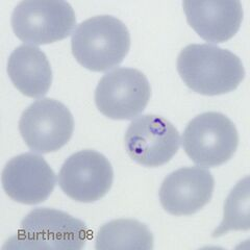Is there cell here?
I'll return each instance as SVG.
<instances>
[{
	"label": "cell",
	"instance_id": "52a82bcc",
	"mask_svg": "<svg viewBox=\"0 0 250 250\" xmlns=\"http://www.w3.org/2000/svg\"><path fill=\"white\" fill-rule=\"evenodd\" d=\"M150 96V83L144 73L134 68H117L99 81L95 104L109 119L132 120L146 108Z\"/></svg>",
	"mask_w": 250,
	"mask_h": 250
},
{
	"label": "cell",
	"instance_id": "9c48e42d",
	"mask_svg": "<svg viewBox=\"0 0 250 250\" xmlns=\"http://www.w3.org/2000/svg\"><path fill=\"white\" fill-rule=\"evenodd\" d=\"M114 171L104 154L95 150L78 151L62 164L59 185L68 197L83 203L99 200L111 190Z\"/></svg>",
	"mask_w": 250,
	"mask_h": 250
},
{
	"label": "cell",
	"instance_id": "7c38bea8",
	"mask_svg": "<svg viewBox=\"0 0 250 250\" xmlns=\"http://www.w3.org/2000/svg\"><path fill=\"white\" fill-rule=\"evenodd\" d=\"M190 26L203 40L223 43L236 35L243 21V6L240 1H191L183 2Z\"/></svg>",
	"mask_w": 250,
	"mask_h": 250
},
{
	"label": "cell",
	"instance_id": "5b68a950",
	"mask_svg": "<svg viewBox=\"0 0 250 250\" xmlns=\"http://www.w3.org/2000/svg\"><path fill=\"white\" fill-rule=\"evenodd\" d=\"M11 23L16 37L22 42L46 45L71 35L76 17L72 6L66 1L33 0L22 1L15 7Z\"/></svg>",
	"mask_w": 250,
	"mask_h": 250
},
{
	"label": "cell",
	"instance_id": "8992f818",
	"mask_svg": "<svg viewBox=\"0 0 250 250\" xmlns=\"http://www.w3.org/2000/svg\"><path fill=\"white\" fill-rule=\"evenodd\" d=\"M74 119L69 108L58 100L42 98L23 111L19 131L26 146L37 153L58 151L71 139Z\"/></svg>",
	"mask_w": 250,
	"mask_h": 250
},
{
	"label": "cell",
	"instance_id": "ba28073f",
	"mask_svg": "<svg viewBox=\"0 0 250 250\" xmlns=\"http://www.w3.org/2000/svg\"><path fill=\"white\" fill-rule=\"evenodd\" d=\"M125 149L129 158L145 167H160L177 153L181 138L170 121L158 115H143L125 132Z\"/></svg>",
	"mask_w": 250,
	"mask_h": 250
},
{
	"label": "cell",
	"instance_id": "6da1fadb",
	"mask_svg": "<svg viewBox=\"0 0 250 250\" xmlns=\"http://www.w3.org/2000/svg\"><path fill=\"white\" fill-rule=\"evenodd\" d=\"M177 71L192 91L207 96L232 92L245 77L238 56L209 44L186 46L177 57Z\"/></svg>",
	"mask_w": 250,
	"mask_h": 250
},
{
	"label": "cell",
	"instance_id": "5bb4252c",
	"mask_svg": "<svg viewBox=\"0 0 250 250\" xmlns=\"http://www.w3.org/2000/svg\"><path fill=\"white\" fill-rule=\"evenodd\" d=\"M95 248L150 250L153 248V236L144 223L132 219H117L99 229Z\"/></svg>",
	"mask_w": 250,
	"mask_h": 250
},
{
	"label": "cell",
	"instance_id": "9a60e30c",
	"mask_svg": "<svg viewBox=\"0 0 250 250\" xmlns=\"http://www.w3.org/2000/svg\"><path fill=\"white\" fill-rule=\"evenodd\" d=\"M249 177L240 181L226 198L223 220L213 231L212 237L219 238L229 230H249Z\"/></svg>",
	"mask_w": 250,
	"mask_h": 250
},
{
	"label": "cell",
	"instance_id": "4fadbf2b",
	"mask_svg": "<svg viewBox=\"0 0 250 250\" xmlns=\"http://www.w3.org/2000/svg\"><path fill=\"white\" fill-rule=\"evenodd\" d=\"M7 74L17 90L30 98L45 96L52 83L48 59L40 48L33 45H21L11 53Z\"/></svg>",
	"mask_w": 250,
	"mask_h": 250
},
{
	"label": "cell",
	"instance_id": "3957f363",
	"mask_svg": "<svg viewBox=\"0 0 250 250\" xmlns=\"http://www.w3.org/2000/svg\"><path fill=\"white\" fill-rule=\"evenodd\" d=\"M89 229L80 219L62 210L38 208L21 222L17 236L3 248L21 249H83Z\"/></svg>",
	"mask_w": 250,
	"mask_h": 250
},
{
	"label": "cell",
	"instance_id": "8fae6325",
	"mask_svg": "<svg viewBox=\"0 0 250 250\" xmlns=\"http://www.w3.org/2000/svg\"><path fill=\"white\" fill-rule=\"evenodd\" d=\"M214 188L215 179L208 170L198 166L177 169L162 183L161 205L171 215L190 216L208 205Z\"/></svg>",
	"mask_w": 250,
	"mask_h": 250
},
{
	"label": "cell",
	"instance_id": "7a4b0ae2",
	"mask_svg": "<svg viewBox=\"0 0 250 250\" xmlns=\"http://www.w3.org/2000/svg\"><path fill=\"white\" fill-rule=\"evenodd\" d=\"M75 60L85 69L104 72L123 62L130 48V35L124 23L101 15L82 22L72 34Z\"/></svg>",
	"mask_w": 250,
	"mask_h": 250
},
{
	"label": "cell",
	"instance_id": "30bf717a",
	"mask_svg": "<svg viewBox=\"0 0 250 250\" xmlns=\"http://www.w3.org/2000/svg\"><path fill=\"white\" fill-rule=\"evenodd\" d=\"M57 176L43 156L22 153L6 163L2 187L7 196L23 205L44 202L53 192Z\"/></svg>",
	"mask_w": 250,
	"mask_h": 250
},
{
	"label": "cell",
	"instance_id": "277c9868",
	"mask_svg": "<svg viewBox=\"0 0 250 250\" xmlns=\"http://www.w3.org/2000/svg\"><path fill=\"white\" fill-rule=\"evenodd\" d=\"M182 143L187 155L197 165L214 168L229 162L239 145L236 125L225 115L203 113L189 122Z\"/></svg>",
	"mask_w": 250,
	"mask_h": 250
}]
</instances>
